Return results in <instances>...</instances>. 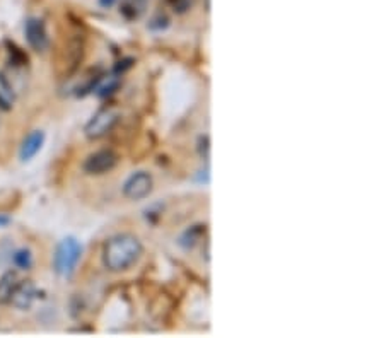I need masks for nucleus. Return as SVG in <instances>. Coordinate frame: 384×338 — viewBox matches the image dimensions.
<instances>
[{"label": "nucleus", "instance_id": "f257e3e1", "mask_svg": "<svg viewBox=\"0 0 384 338\" xmlns=\"http://www.w3.org/2000/svg\"><path fill=\"white\" fill-rule=\"evenodd\" d=\"M144 255V246L137 236L121 233L112 236L103 246V265L113 274L128 270Z\"/></svg>", "mask_w": 384, "mask_h": 338}, {"label": "nucleus", "instance_id": "f03ea898", "mask_svg": "<svg viewBox=\"0 0 384 338\" xmlns=\"http://www.w3.org/2000/svg\"><path fill=\"white\" fill-rule=\"evenodd\" d=\"M80 258H83V244L73 236H67L56 244L55 255H53V270L64 279H71Z\"/></svg>", "mask_w": 384, "mask_h": 338}, {"label": "nucleus", "instance_id": "7ed1b4c3", "mask_svg": "<svg viewBox=\"0 0 384 338\" xmlns=\"http://www.w3.org/2000/svg\"><path fill=\"white\" fill-rule=\"evenodd\" d=\"M118 120H120V115H118L116 109L101 108L100 111L88 121V125H85L84 128L85 137H88L89 140H100V138L106 137L114 127H116Z\"/></svg>", "mask_w": 384, "mask_h": 338}, {"label": "nucleus", "instance_id": "20e7f679", "mask_svg": "<svg viewBox=\"0 0 384 338\" xmlns=\"http://www.w3.org/2000/svg\"><path fill=\"white\" fill-rule=\"evenodd\" d=\"M84 59V44L83 40L72 38L71 42L67 43L65 50H62L59 56V64H56V72H59L60 77H71L73 72L79 68L80 62Z\"/></svg>", "mask_w": 384, "mask_h": 338}, {"label": "nucleus", "instance_id": "39448f33", "mask_svg": "<svg viewBox=\"0 0 384 338\" xmlns=\"http://www.w3.org/2000/svg\"><path fill=\"white\" fill-rule=\"evenodd\" d=\"M154 180L147 171H137L124 183V197L132 202L144 200L152 193Z\"/></svg>", "mask_w": 384, "mask_h": 338}, {"label": "nucleus", "instance_id": "423d86ee", "mask_svg": "<svg viewBox=\"0 0 384 338\" xmlns=\"http://www.w3.org/2000/svg\"><path fill=\"white\" fill-rule=\"evenodd\" d=\"M118 164V156L116 152H113L112 149H101L96 152L89 154L85 157L83 169L85 174H91V176H101V174L109 173L114 169V166Z\"/></svg>", "mask_w": 384, "mask_h": 338}, {"label": "nucleus", "instance_id": "0eeeda50", "mask_svg": "<svg viewBox=\"0 0 384 338\" xmlns=\"http://www.w3.org/2000/svg\"><path fill=\"white\" fill-rule=\"evenodd\" d=\"M24 35H26V42L35 52L44 53L50 48V36H48L47 26L42 19L30 18L24 24Z\"/></svg>", "mask_w": 384, "mask_h": 338}, {"label": "nucleus", "instance_id": "6e6552de", "mask_svg": "<svg viewBox=\"0 0 384 338\" xmlns=\"http://www.w3.org/2000/svg\"><path fill=\"white\" fill-rule=\"evenodd\" d=\"M38 294H40L38 287H36L31 280H19L9 304H12L16 309L24 311V309H30L32 304H35V301L38 299Z\"/></svg>", "mask_w": 384, "mask_h": 338}, {"label": "nucleus", "instance_id": "1a4fd4ad", "mask_svg": "<svg viewBox=\"0 0 384 338\" xmlns=\"http://www.w3.org/2000/svg\"><path fill=\"white\" fill-rule=\"evenodd\" d=\"M43 144H44L43 130H32L31 133H28V135L24 137L21 149H19V159H21L23 162L31 161V159L42 150Z\"/></svg>", "mask_w": 384, "mask_h": 338}, {"label": "nucleus", "instance_id": "9d476101", "mask_svg": "<svg viewBox=\"0 0 384 338\" xmlns=\"http://www.w3.org/2000/svg\"><path fill=\"white\" fill-rule=\"evenodd\" d=\"M18 284H19L18 272L9 270L0 277V304L11 303V297H12V294H14Z\"/></svg>", "mask_w": 384, "mask_h": 338}, {"label": "nucleus", "instance_id": "9b49d317", "mask_svg": "<svg viewBox=\"0 0 384 338\" xmlns=\"http://www.w3.org/2000/svg\"><path fill=\"white\" fill-rule=\"evenodd\" d=\"M147 0H124L120 6V14L126 21H136L145 12Z\"/></svg>", "mask_w": 384, "mask_h": 338}, {"label": "nucleus", "instance_id": "f8f14e48", "mask_svg": "<svg viewBox=\"0 0 384 338\" xmlns=\"http://www.w3.org/2000/svg\"><path fill=\"white\" fill-rule=\"evenodd\" d=\"M16 101V91L4 72H0V109L9 111Z\"/></svg>", "mask_w": 384, "mask_h": 338}, {"label": "nucleus", "instance_id": "ddd939ff", "mask_svg": "<svg viewBox=\"0 0 384 338\" xmlns=\"http://www.w3.org/2000/svg\"><path fill=\"white\" fill-rule=\"evenodd\" d=\"M203 234H205V226H202V224L191 226L190 229H186L185 233L179 236V246L185 248V250H191L203 238Z\"/></svg>", "mask_w": 384, "mask_h": 338}, {"label": "nucleus", "instance_id": "4468645a", "mask_svg": "<svg viewBox=\"0 0 384 338\" xmlns=\"http://www.w3.org/2000/svg\"><path fill=\"white\" fill-rule=\"evenodd\" d=\"M12 263L19 268V270H30L32 267V253L30 248H19L12 253Z\"/></svg>", "mask_w": 384, "mask_h": 338}, {"label": "nucleus", "instance_id": "2eb2a0df", "mask_svg": "<svg viewBox=\"0 0 384 338\" xmlns=\"http://www.w3.org/2000/svg\"><path fill=\"white\" fill-rule=\"evenodd\" d=\"M9 62L11 67L23 68L28 65V55L21 50V48L16 47V44H9Z\"/></svg>", "mask_w": 384, "mask_h": 338}, {"label": "nucleus", "instance_id": "dca6fc26", "mask_svg": "<svg viewBox=\"0 0 384 338\" xmlns=\"http://www.w3.org/2000/svg\"><path fill=\"white\" fill-rule=\"evenodd\" d=\"M169 6L173 7L174 12L178 14H185L186 11H190V7L193 6V0H167Z\"/></svg>", "mask_w": 384, "mask_h": 338}, {"label": "nucleus", "instance_id": "f3484780", "mask_svg": "<svg viewBox=\"0 0 384 338\" xmlns=\"http://www.w3.org/2000/svg\"><path fill=\"white\" fill-rule=\"evenodd\" d=\"M132 65H133V60H132V59H125V60H121V62H118V64H116V67H114L113 74L120 77V76L124 74V72L126 71V68H130V67H132Z\"/></svg>", "mask_w": 384, "mask_h": 338}, {"label": "nucleus", "instance_id": "a211bd4d", "mask_svg": "<svg viewBox=\"0 0 384 338\" xmlns=\"http://www.w3.org/2000/svg\"><path fill=\"white\" fill-rule=\"evenodd\" d=\"M208 145H210V144H208V137L200 138V147L198 149H200V154H202V156L205 159H208V149H210Z\"/></svg>", "mask_w": 384, "mask_h": 338}, {"label": "nucleus", "instance_id": "6ab92c4d", "mask_svg": "<svg viewBox=\"0 0 384 338\" xmlns=\"http://www.w3.org/2000/svg\"><path fill=\"white\" fill-rule=\"evenodd\" d=\"M114 2H116V0H100L101 7H104V9H109Z\"/></svg>", "mask_w": 384, "mask_h": 338}, {"label": "nucleus", "instance_id": "aec40b11", "mask_svg": "<svg viewBox=\"0 0 384 338\" xmlns=\"http://www.w3.org/2000/svg\"><path fill=\"white\" fill-rule=\"evenodd\" d=\"M9 222H11L9 217H4V215H0V226H7Z\"/></svg>", "mask_w": 384, "mask_h": 338}]
</instances>
